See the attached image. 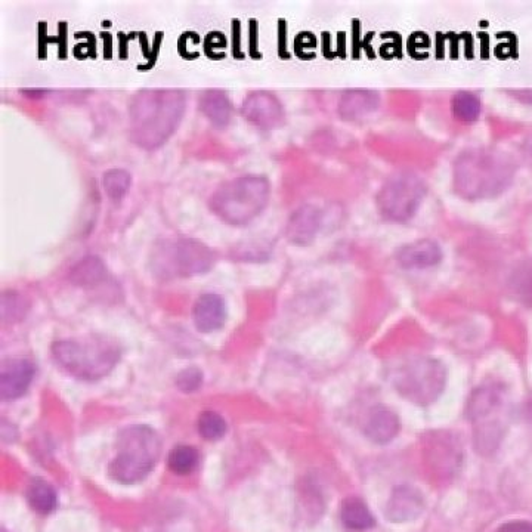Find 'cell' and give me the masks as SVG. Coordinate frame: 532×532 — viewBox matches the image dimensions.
<instances>
[{"instance_id": "6da1fadb", "label": "cell", "mask_w": 532, "mask_h": 532, "mask_svg": "<svg viewBox=\"0 0 532 532\" xmlns=\"http://www.w3.org/2000/svg\"><path fill=\"white\" fill-rule=\"evenodd\" d=\"M179 89H142L129 104V135L133 144L156 150L175 133L185 113Z\"/></svg>"}, {"instance_id": "7a4b0ae2", "label": "cell", "mask_w": 532, "mask_h": 532, "mask_svg": "<svg viewBox=\"0 0 532 532\" xmlns=\"http://www.w3.org/2000/svg\"><path fill=\"white\" fill-rule=\"evenodd\" d=\"M513 178L515 165L499 151H465L454 163V191L465 200L494 199L510 187Z\"/></svg>"}, {"instance_id": "3957f363", "label": "cell", "mask_w": 532, "mask_h": 532, "mask_svg": "<svg viewBox=\"0 0 532 532\" xmlns=\"http://www.w3.org/2000/svg\"><path fill=\"white\" fill-rule=\"evenodd\" d=\"M271 197V185L262 175H243L222 184L210 197V210L233 227L255 221Z\"/></svg>"}, {"instance_id": "277c9868", "label": "cell", "mask_w": 532, "mask_h": 532, "mask_svg": "<svg viewBox=\"0 0 532 532\" xmlns=\"http://www.w3.org/2000/svg\"><path fill=\"white\" fill-rule=\"evenodd\" d=\"M58 366L80 380H100L120 361L116 342L104 336L60 340L52 346Z\"/></svg>"}, {"instance_id": "5b68a950", "label": "cell", "mask_w": 532, "mask_h": 532, "mask_svg": "<svg viewBox=\"0 0 532 532\" xmlns=\"http://www.w3.org/2000/svg\"><path fill=\"white\" fill-rule=\"evenodd\" d=\"M160 453L162 442L156 431L148 426H129L120 432L116 456L108 466V473L120 484H136L150 475Z\"/></svg>"}, {"instance_id": "8992f818", "label": "cell", "mask_w": 532, "mask_h": 532, "mask_svg": "<svg viewBox=\"0 0 532 532\" xmlns=\"http://www.w3.org/2000/svg\"><path fill=\"white\" fill-rule=\"evenodd\" d=\"M216 262L210 247L196 238L172 237L160 240L151 252V271L159 280L170 281L206 274Z\"/></svg>"}, {"instance_id": "52a82bcc", "label": "cell", "mask_w": 532, "mask_h": 532, "mask_svg": "<svg viewBox=\"0 0 532 532\" xmlns=\"http://www.w3.org/2000/svg\"><path fill=\"white\" fill-rule=\"evenodd\" d=\"M392 383L398 394L417 405H431L445 389L447 371L433 358H417L394 371Z\"/></svg>"}, {"instance_id": "ba28073f", "label": "cell", "mask_w": 532, "mask_h": 532, "mask_svg": "<svg viewBox=\"0 0 532 532\" xmlns=\"http://www.w3.org/2000/svg\"><path fill=\"white\" fill-rule=\"evenodd\" d=\"M428 187L422 176L401 170L386 179L377 194V209L391 222L410 221L422 206Z\"/></svg>"}, {"instance_id": "9c48e42d", "label": "cell", "mask_w": 532, "mask_h": 532, "mask_svg": "<svg viewBox=\"0 0 532 532\" xmlns=\"http://www.w3.org/2000/svg\"><path fill=\"white\" fill-rule=\"evenodd\" d=\"M326 213L315 204H303L293 212L286 225L287 240L296 246H309L323 230Z\"/></svg>"}, {"instance_id": "30bf717a", "label": "cell", "mask_w": 532, "mask_h": 532, "mask_svg": "<svg viewBox=\"0 0 532 532\" xmlns=\"http://www.w3.org/2000/svg\"><path fill=\"white\" fill-rule=\"evenodd\" d=\"M241 114L247 122L262 129H272L284 119V107L271 92H252L241 105Z\"/></svg>"}, {"instance_id": "8fae6325", "label": "cell", "mask_w": 532, "mask_h": 532, "mask_svg": "<svg viewBox=\"0 0 532 532\" xmlns=\"http://www.w3.org/2000/svg\"><path fill=\"white\" fill-rule=\"evenodd\" d=\"M34 366L30 361L15 358L3 361L0 366V397L17 399L26 394L32 385Z\"/></svg>"}, {"instance_id": "7c38bea8", "label": "cell", "mask_w": 532, "mask_h": 532, "mask_svg": "<svg viewBox=\"0 0 532 532\" xmlns=\"http://www.w3.org/2000/svg\"><path fill=\"white\" fill-rule=\"evenodd\" d=\"M442 261V250L436 241L429 238L405 244L397 253V262L404 269L433 268Z\"/></svg>"}, {"instance_id": "4fadbf2b", "label": "cell", "mask_w": 532, "mask_h": 532, "mask_svg": "<svg viewBox=\"0 0 532 532\" xmlns=\"http://www.w3.org/2000/svg\"><path fill=\"white\" fill-rule=\"evenodd\" d=\"M425 509V500L416 488L401 485L395 488L386 507V518L392 522H410L419 518Z\"/></svg>"}, {"instance_id": "5bb4252c", "label": "cell", "mask_w": 532, "mask_h": 532, "mask_svg": "<svg viewBox=\"0 0 532 532\" xmlns=\"http://www.w3.org/2000/svg\"><path fill=\"white\" fill-rule=\"evenodd\" d=\"M379 105V92L364 88L348 89L340 97L337 110L343 120L355 122V120L366 119L379 108Z\"/></svg>"}, {"instance_id": "9a60e30c", "label": "cell", "mask_w": 532, "mask_h": 532, "mask_svg": "<svg viewBox=\"0 0 532 532\" xmlns=\"http://www.w3.org/2000/svg\"><path fill=\"white\" fill-rule=\"evenodd\" d=\"M193 320L199 332L212 333L222 329L227 320V306L224 299L213 293L200 296L194 305Z\"/></svg>"}, {"instance_id": "2e32d148", "label": "cell", "mask_w": 532, "mask_h": 532, "mask_svg": "<svg viewBox=\"0 0 532 532\" xmlns=\"http://www.w3.org/2000/svg\"><path fill=\"white\" fill-rule=\"evenodd\" d=\"M399 432L397 414L389 408L377 405L368 411L364 433L374 444L385 445L394 441Z\"/></svg>"}, {"instance_id": "e0dca14e", "label": "cell", "mask_w": 532, "mask_h": 532, "mask_svg": "<svg viewBox=\"0 0 532 532\" xmlns=\"http://www.w3.org/2000/svg\"><path fill=\"white\" fill-rule=\"evenodd\" d=\"M503 394V388L499 383H484L476 388L467 402V419L472 423L484 422L500 407Z\"/></svg>"}, {"instance_id": "ac0fdd59", "label": "cell", "mask_w": 532, "mask_h": 532, "mask_svg": "<svg viewBox=\"0 0 532 532\" xmlns=\"http://www.w3.org/2000/svg\"><path fill=\"white\" fill-rule=\"evenodd\" d=\"M199 107L201 113L209 119L212 125L224 128L230 123L233 104L224 91L209 89L200 95Z\"/></svg>"}, {"instance_id": "d6986e66", "label": "cell", "mask_w": 532, "mask_h": 532, "mask_svg": "<svg viewBox=\"0 0 532 532\" xmlns=\"http://www.w3.org/2000/svg\"><path fill=\"white\" fill-rule=\"evenodd\" d=\"M107 277V268L98 256H86L71 268L70 280L74 286L91 289Z\"/></svg>"}, {"instance_id": "ffe728a7", "label": "cell", "mask_w": 532, "mask_h": 532, "mask_svg": "<svg viewBox=\"0 0 532 532\" xmlns=\"http://www.w3.org/2000/svg\"><path fill=\"white\" fill-rule=\"evenodd\" d=\"M340 519L343 527L349 531H368L376 524L366 503L357 497H349L343 501Z\"/></svg>"}, {"instance_id": "44dd1931", "label": "cell", "mask_w": 532, "mask_h": 532, "mask_svg": "<svg viewBox=\"0 0 532 532\" xmlns=\"http://www.w3.org/2000/svg\"><path fill=\"white\" fill-rule=\"evenodd\" d=\"M27 500L37 513H51L58 504L57 493L51 484L43 479H33L27 488Z\"/></svg>"}, {"instance_id": "7402d4cb", "label": "cell", "mask_w": 532, "mask_h": 532, "mask_svg": "<svg viewBox=\"0 0 532 532\" xmlns=\"http://www.w3.org/2000/svg\"><path fill=\"white\" fill-rule=\"evenodd\" d=\"M454 117L462 123H475L482 113V104L478 95L469 91L457 92L451 101Z\"/></svg>"}, {"instance_id": "603a6c76", "label": "cell", "mask_w": 532, "mask_h": 532, "mask_svg": "<svg viewBox=\"0 0 532 532\" xmlns=\"http://www.w3.org/2000/svg\"><path fill=\"white\" fill-rule=\"evenodd\" d=\"M132 176L125 169H110L102 176L105 194L113 201H120L131 190Z\"/></svg>"}, {"instance_id": "cb8c5ba5", "label": "cell", "mask_w": 532, "mask_h": 532, "mask_svg": "<svg viewBox=\"0 0 532 532\" xmlns=\"http://www.w3.org/2000/svg\"><path fill=\"white\" fill-rule=\"evenodd\" d=\"M199 451L191 445H178L169 454V467L178 475H188L199 465Z\"/></svg>"}, {"instance_id": "d4e9b609", "label": "cell", "mask_w": 532, "mask_h": 532, "mask_svg": "<svg viewBox=\"0 0 532 532\" xmlns=\"http://www.w3.org/2000/svg\"><path fill=\"white\" fill-rule=\"evenodd\" d=\"M197 428H199L201 438L213 442L224 438L228 426L221 414L215 413V411H204L199 417Z\"/></svg>"}, {"instance_id": "484cf974", "label": "cell", "mask_w": 532, "mask_h": 532, "mask_svg": "<svg viewBox=\"0 0 532 532\" xmlns=\"http://www.w3.org/2000/svg\"><path fill=\"white\" fill-rule=\"evenodd\" d=\"M26 314V302L17 293H8L2 298V315L5 321L20 320Z\"/></svg>"}, {"instance_id": "4316f807", "label": "cell", "mask_w": 532, "mask_h": 532, "mask_svg": "<svg viewBox=\"0 0 532 532\" xmlns=\"http://www.w3.org/2000/svg\"><path fill=\"white\" fill-rule=\"evenodd\" d=\"M203 383V374L197 368H187V370L181 371L176 377V386L181 389L182 392H194L200 388Z\"/></svg>"}, {"instance_id": "83f0119b", "label": "cell", "mask_w": 532, "mask_h": 532, "mask_svg": "<svg viewBox=\"0 0 532 532\" xmlns=\"http://www.w3.org/2000/svg\"><path fill=\"white\" fill-rule=\"evenodd\" d=\"M496 532H532V524L525 521H512L501 525Z\"/></svg>"}, {"instance_id": "f1b7e54d", "label": "cell", "mask_w": 532, "mask_h": 532, "mask_svg": "<svg viewBox=\"0 0 532 532\" xmlns=\"http://www.w3.org/2000/svg\"><path fill=\"white\" fill-rule=\"evenodd\" d=\"M513 97L518 98L519 101L527 102V104H532V91H518L513 92Z\"/></svg>"}, {"instance_id": "f546056e", "label": "cell", "mask_w": 532, "mask_h": 532, "mask_svg": "<svg viewBox=\"0 0 532 532\" xmlns=\"http://www.w3.org/2000/svg\"><path fill=\"white\" fill-rule=\"evenodd\" d=\"M524 296L528 300H530V303L532 305V280L527 281V286L524 287Z\"/></svg>"}]
</instances>
